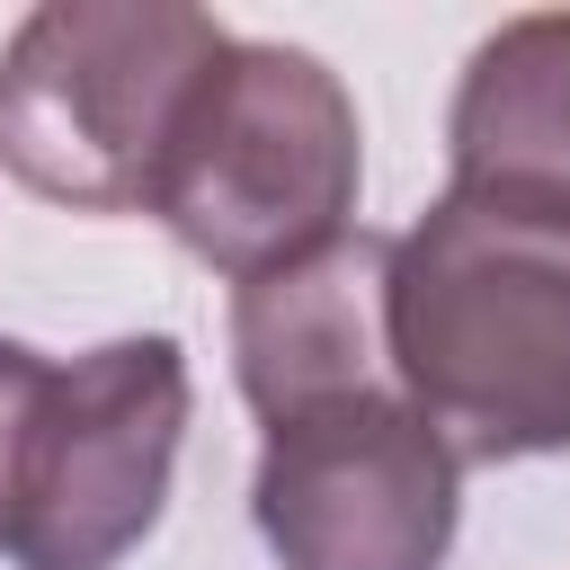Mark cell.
Masks as SVG:
<instances>
[{
    "label": "cell",
    "mask_w": 570,
    "mask_h": 570,
    "mask_svg": "<svg viewBox=\"0 0 570 570\" xmlns=\"http://www.w3.org/2000/svg\"><path fill=\"white\" fill-rule=\"evenodd\" d=\"M383 338L454 463L570 454V214L445 187L392 240Z\"/></svg>",
    "instance_id": "obj_1"
},
{
    "label": "cell",
    "mask_w": 570,
    "mask_h": 570,
    "mask_svg": "<svg viewBox=\"0 0 570 570\" xmlns=\"http://www.w3.org/2000/svg\"><path fill=\"white\" fill-rule=\"evenodd\" d=\"M232 27L178 0H45L0 45V169L71 214H151Z\"/></svg>",
    "instance_id": "obj_2"
},
{
    "label": "cell",
    "mask_w": 570,
    "mask_h": 570,
    "mask_svg": "<svg viewBox=\"0 0 570 570\" xmlns=\"http://www.w3.org/2000/svg\"><path fill=\"white\" fill-rule=\"evenodd\" d=\"M356 178H365V134L347 80L303 45L232 36L178 116L151 214L187 258L249 285L338 240L356 214Z\"/></svg>",
    "instance_id": "obj_3"
},
{
    "label": "cell",
    "mask_w": 570,
    "mask_h": 570,
    "mask_svg": "<svg viewBox=\"0 0 570 570\" xmlns=\"http://www.w3.org/2000/svg\"><path fill=\"white\" fill-rule=\"evenodd\" d=\"M187 401L196 383L169 330L107 338L53 365L18 445L0 552L18 570H116L169 508Z\"/></svg>",
    "instance_id": "obj_4"
},
{
    "label": "cell",
    "mask_w": 570,
    "mask_h": 570,
    "mask_svg": "<svg viewBox=\"0 0 570 570\" xmlns=\"http://www.w3.org/2000/svg\"><path fill=\"white\" fill-rule=\"evenodd\" d=\"M249 517L276 570H445L463 463L401 383L276 419L249 472Z\"/></svg>",
    "instance_id": "obj_5"
},
{
    "label": "cell",
    "mask_w": 570,
    "mask_h": 570,
    "mask_svg": "<svg viewBox=\"0 0 570 570\" xmlns=\"http://www.w3.org/2000/svg\"><path fill=\"white\" fill-rule=\"evenodd\" d=\"M383 294H392V232H365V223L232 285V374L258 428L392 383Z\"/></svg>",
    "instance_id": "obj_6"
},
{
    "label": "cell",
    "mask_w": 570,
    "mask_h": 570,
    "mask_svg": "<svg viewBox=\"0 0 570 570\" xmlns=\"http://www.w3.org/2000/svg\"><path fill=\"white\" fill-rule=\"evenodd\" d=\"M445 160L463 196L570 214V9L508 18L472 45L445 107Z\"/></svg>",
    "instance_id": "obj_7"
},
{
    "label": "cell",
    "mask_w": 570,
    "mask_h": 570,
    "mask_svg": "<svg viewBox=\"0 0 570 570\" xmlns=\"http://www.w3.org/2000/svg\"><path fill=\"white\" fill-rule=\"evenodd\" d=\"M45 356L36 347H18V338H0V525H9V490H18V445H27V419H36V401H45Z\"/></svg>",
    "instance_id": "obj_8"
}]
</instances>
